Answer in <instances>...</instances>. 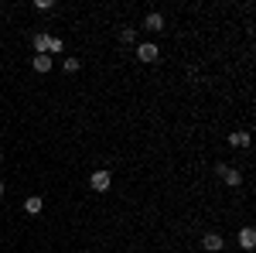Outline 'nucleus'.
I'll return each mask as SVG.
<instances>
[{
    "label": "nucleus",
    "mask_w": 256,
    "mask_h": 253,
    "mask_svg": "<svg viewBox=\"0 0 256 253\" xmlns=\"http://www.w3.org/2000/svg\"><path fill=\"white\" fill-rule=\"evenodd\" d=\"M0 195H4V185H0Z\"/></svg>",
    "instance_id": "obj_15"
},
{
    "label": "nucleus",
    "mask_w": 256,
    "mask_h": 253,
    "mask_svg": "<svg viewBox=\"0 0 256 253\" xmlns=\"http://www.w3.org/2000/svg\"><path fill=\"white\" fill-rule=\"evenodd\" d=\"M34 52H38V55H44V52H62V38L38 31V35H34Z\"/></svg>",
    "instance_id": "obj_1"
},
{
    "label": "nucleus",
    "mask_w": 256,
    "mask_h": 253,
    "mask_svg": "<svg viewBox=\"0 0 256 253\" xmlns=\"http://www.w3.org/2000/svg\"><path fill=\"white\" fill-rule=\"evenodd\" d=\"M137 59H140V62H158V59H160L158 45H137Z\"/></svg>",
    "instance_id": "obj_3"
},
{
    "label": "nucleus",
    "mask_w": 256,
    "mask_h": 253,
    "mask_svg": "<svg viewBox=\"0 0 256 253\" xmlns=\"http://www.w3.org/2000/svg\"><path fill=\"white\" fill-rule=\"evenodd\" d=\"M239 246H242V250H256V229L253 226H246V229L239 233Z\"/></svg>",
    "instance_id": "obj_4"
},
{
    "label": "nucleus",
    "mask_w": 256,
    "mask_h": 253,
    "mask_svg": "<svg viewBox=\"0 0 256 253\" xmlns=\"http://www.w3.org/2000/svg\"><path fill=\"white\" fill-rule=\"evenodd\" d=\"M120 41L123 45H137V28H123L120 31Z\"/></svg>",
    "instance_id": "obj_11"
},
{
    "label": "nucleus",
    "mask_w": 256,
    "mask_h": 253,
    "mask_svg": "<svg viewBox=\"0 0 256 253\" xmlns=\"http://www.w3.org/2000/svg\"><path fill=\"white\" fill-rule=\"evenodd\" d=\"M229 144L232 147H250V134L246 130H236V134H229Z\"/></svg>",
    "instance_id": "obj_10"
},
{
    "label": "nucleus",
    "mask_w": 256,
    "mask_h": 253,
    "mask_svg": "<svg viewBox=\"0 0 256 253\" xmlns=\"http://www.w3.org/2000/svg\"><path fill=\"white\" fill-rule=\"evenodd\" d=\"M202 243H205V250H212V253H218L222 246H226V239H222L218 233H205V239H202Z\"/></svg>",
    "instance_id": "obj_6"
},
{
    "label": "nucleus",
    "mask_w": 256,
    "mask_h": 253,
    "mask_svg": "<svg viewBox=\"0 0 256 253\" xmlns=\"http://www.w3.org/2000/svg\"><path fill=\"white\" fill-rule=\"evenodd\" d=\"M89 185H92V192H106L110 185H113V178H110V171H92V178H89Z\"/></svg>",
    "instance_id": "obj_2"
},
{
    "label": "nucleus",
    "mask_w": 256,
    "mask_h": 253,
    "mask_svg": "<svg viewBox=\"0 0 256 253\" xmlns=\"http://www.w3.org/2000/svg\"><path fill=\"white\" fill-rule=\"evenodd\" d=\"M31 65H34V72L48 76V72H52V55H34V62H31Z\"/></svg>",
    "instance_id": "obj_7"
},
{
    "label": "nucleus",
    "mask_w": 256,
    "mask_h": 253,
    "mask_svg": "<svg viewBox=\"0 0 256 253\" xmlns=\"http://www.w3.org/2000/svg\"><path fill=\"white\" fill-rule=\"evenodd\" d=\"M160 28H164V18H160L158 11H154V14H147V18H144V31H154V35H158Z\"/></svg>",
    "instance_id": "obj_5"
},
{
    "label": "nucleus",
    "mask_w": 256,
    "mask_h": 253,
    "mask_svg": "<svg viewBox=\"0 0 256 253\" xmlns=\"http://www.w3.org/2000/svg\"><path fill=\"white\" fill-rule=\"evenodd\" d=\"M62 69H65V72L72 76V72H79V69H82V62H79V59H72V55H68V59L62 62Z\"/></svg>",
    "instance_id": "obj_12"
},
{
    "label": "nucleus",
    "mask_w": 256,
    "mask_h": 253,
    "mask_svg": "<svg viewBox=\"0 0 256 253\" xmlns=\"http://www.w3.org/2000/svg\"><path fill=\"white\" fill-rule=\"evenodd\" d=\"M218 178H222V181H226V185H232V188H236L239 181H242V175H239L236 168H229V164H226V171H222V175H218Z\"/></svg>",
    "instance_id": "obj_8"
},
{
    "label": "nucleus",
    "mask_w": 256,
    "mask_h": 253,
    "mask_svg": "<svg viewBox=\"0 0 256 253\" xmlns=\"http://www.w3.org/2000/svg\"><path fill=\"white\" fill-rule=\"evenodd\" d=\"M24 209H28V212H31V215H38L41 209H44V198H41V195H31V198L24 202Z\"/></svg>",
    "instance_id": "obj_9"
},
{
    "label": "nucleus",
    "mask_w": 256,
    "mask_h": 253,
    "mask_svg": "<svg viewBox=\"0 0 256 253\" xmlns=\"http://www.w3.org/2000/svg\"><path fill=\"white\" fill-rule=\"evenodd\" d=\"M0 161H4V151H0Z\"/></svg>",
    "instance_id": "obj_14"
},
{
    "label": "nucleus",
    "mask_w": 256,
    "mask_h": 253,
    "mask_svg": "<svg viewBox=\"0 0 256 253\" xmlns=\"http://www.w3.org/2000/svg\"><path fill=\"white\" fill-rule=\"evenodd\" d=\"M52 7H55L52 0H34V11H52Z\"/></svg>",
    "instance_id": "obj_13"
}]
</instances>
